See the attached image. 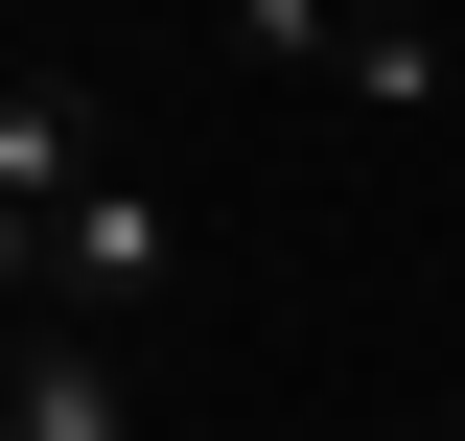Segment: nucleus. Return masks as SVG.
Returning a JSON list of instances; mask_svg holds the SVG:
<instances>
[{
    "label": "nucleus",
    "mask_w": 465,
    "mask_h": 441,
    "mask_svg": "<svg viewBox=\"0 0 465 441\" xmlns=\"http://www.w3.org/2000/svg\"><path fill=\"white\" fill-rule=\"evenodd\" d=\"M0 441H140V372H116L94 326H24V372H0Z\"/></svg>",
    "instance_id": "4"
},
{
    "label": "nucleus",
    "mask_w": 465,
    "mask_h": 441,
    "mask_svg": "<svg viewBox=\"0 0 465 441\" xmlns=\"http://www.w3.org/2000/svg\"><path fill=\"white\" fill-rule=\"evenodd\" d=\"M232 24H256L280 70H326L349 116H442V93H465V47L419 24V0H232Z\"/></svg>",
    "instance_id": "1"
},
{
    "label": "nucleus",
    "mask_w": 465,
    "mask_h": 441,
    "mask_svg": "<svg viewBox=\"0 0 465 441\" xmlns=\"http://www.w3.org/2000/svg\"><path fill=\"white\" fill-rule=\"evenodd\" d=\"M163 279H186V232L140 210V186H94V210L24 256V326H94V348H116V326H163Z\"/></svg>",
    "instance_id": "2"
},
{
    "label": "nucleus",
    "mask_w": 465,
    "mask_h": 441,
    "mask_svg": "<svg viewBox=\"0 0 465 441\" xmlns=\"http://www.w3.org/2000/svg\"><path fill=\"white\" fill-rule=\"evenodd\" d=\"M94 186H116V163H94V93H70V70L24 47V70H0V256H47V232L94 210Z\"/></svg>",
    "instance_id": "3"
}]
</instances>
